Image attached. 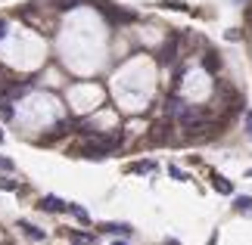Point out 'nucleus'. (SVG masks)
I'll return each mask as SVG.
<instances>
[{"label":"nucleus","mask_w":252,"mask_h":245,"mask_svg":"<svg viewBox=\"0 0 252 245\" xmlns=\"http://www.w3.org/2000/svg\"><path fill=\"white\" fill-rule=\"evenodd\" d=\"M103 230L106 233H122V236H125V233H131L128 223H103Z\"/></svg>","instance_id":"8"},{"label":"nucleus","mask_w":252,"mask_h":245,"mask_svg":"<svg viewBox=\"0 0 252 245\" xmlns=\"http://www.w3.org/2000/svg\"><path fill=\"white\" fill-rule=\"evenodd\" d=\"M19 230H22L28 239H34V242H41V239H44V230H37L34 223H28V220H19Z\"/></svg>","instance_id":"1"},{"label":"nucleus","mask_w":252,"mask_h":245,"mask_svg":"<svg viewBox=\"0 0 252 245\" xmlns=\"http://www.w3.org/2000/svg\"><path fill=\"white\" fill-rule=\"evenodd\" d=\"M65 208H69L78 220H84V223H87V211H84V208H78V205H65Z\"/></svg>","instance_id":"12"},{"label":"nucleus","mask_w":252,"mask_h":245,"mask_svg":"<svg viewBox=\"0 0 252 245\" xmlns=\"http://www.w3.org/2000/svg\"><path fill=\"white\" fill-rule=\"evenodd\" d=\"M212 186H215L218 192H224V195H230V183H227L224 177H218V174H215V177H212Z\"/></svg>","instance_id":"7"},{"label":"nucleus","mask_w":252,"mask_h":245,"mask_svg":"<svg viewBox=\"0 0 252 245\" xmlns=\"http://www.w3.org/2000/svg\"><path fill=\"white\" fill-rule=\"evenodd\" d=\"M3 31H6V22H3V19H0V37H3Z\"/></svg>","instance_id":"15"},{"label":"nucleus","mask_w":252,"mask_h":245,"mask_svg":"<svg viewBox=\"0 0 252 245\" xmlns=\"http://www.w3.org/2000/svg\"><path fill=\"white\" fill-rule=\"evenodd\" d=\"M115 245H125V242H115Z\"/></svg>","instance_id":"17"},{"label":"nucleus","mask_w":252,"mask_h":245,"mask_svg":"<svg viewBox=\"0 0 252 245\" xmlns=\"http://www.w3.org/2000/svg\"><path fill=\"white\" fill-rule=\"evenodd\" d=\"M0 168H3V171H13V162H9V159H3V155H0Z\"/></svg>","instance_id":"14"},{"label":"nucleus","mask_w":252,"mask_h":245,"mask_svg":"<svg viewBox=\"0 0 252 245\" xmlns=\"http://www.w3.org/2000/svg\"><path fill=\"white\" fill-rule=\"evenodd\" d=\"M0 190H16V180H6L3 177V180H0Z\"/></svg>","instance_id":"13"},{"label":"nucleus","mask_w":252,"mask_h":245,"mask_svg":"<svg viewBox=\"0 0 252 245\" xmlns=\"http://www.w3.org/2000/svg\"><path fill=\"white\" fill-rule=\"evenodd\" d=\"M0 143H3V131H0Z\"/></svg>","instance_id":"16"},{"label":"nucleus","mask_w":252,"mask_h":245,"mask_svg":"<svg viewBox=\"0 0 252 245\" xmlns=\"http://www.w3.org/2000/svg\"><path fill=\"white\" fill-rule=\"evenodd\" d=\"M84 245H87V242H84Z\"/></svg>","instance_id":"18"},{"label":"nucleus","mask_w":252,"mask_h":245,"mask_svg":"<svg viewBox=\"0 0 252 245\" xmlns=\"http://www.w3.org/2000/svg\"><path fill=\"white\" fill-rule=\"evenodd\" d=\"M41 208L44 211H65V202L56 199V195H44V199H41Z\"/></svg>","instance_id":"2"},{"label":"nucleus","mask_w":252,"mask_h":245,"mask_svg":"<svg viewBox=\"0 0 252 245\" xmlns=\"http://www.w3.org/2000/svg\"><path fill=\"white\" fill-rule=\"evenodd\" d=\"M168 136H171V124H156L153 127V140L156 143H165Z\"/></svg>","instance_id":"5"},{"label":"nucleus","mask_w":252,"mask_h":245,"mask_svg":"<svg viewBox=\"0 0 252 245\" xmlns=\"http://www.w3.org/2000/svg\"><path fill=\"white\" fill-rule=\"evenodd\" d=\"M237 211H252V195H243V199H237Z\"/></svg>","instance_id":"10"},{"label":"nucleus","mask_w":252,"mask_h":245,"mask_svg":"<svg viewBox=\"0 0 252 245\" xmlns=\"http://www.w3.org/2000/svg\"><path fill=\"white\" fill-rule=\"evenodd\" d=\"M0 115H3L6 121L13 118V103H9V100H0Z\"/></svg>","instance_id":"9"},{"label":"nucleus","mask_w":252,"mask_h":245,"mask_svg":"<svg viewBox=\"0 0 252 245\" xmlns=\"http://www.w3.org/2000/svg\"><path fill=\"white\" fill-rule=\"evenodd\" d=\"M184 109H187V103H184V100H178V96H171V100H168V106H165V112L171 115V118H178V115H181Z\"/></svg>","instance_id":"4"},{"label":"nucleus","mask_w":252,"mask_h":245,"mask_svg":"<svg viewBox=\"0 0 252 245\" xmlns=\"http://www.w3.org/2000/svg\"><path fill=\"white\" fill-rule=\"evenodd\" d=\"M174 56H178V37H171V41L162 47V56H159V59L162 62H174Z\"/></svg>","instance_id":"3"},{"label":"nucleus","mask_w":252,"mask_h":245,"mask_svg":"<svg viewBox=\"0 0 252 245\" xmlns=\"http://www.w3.org/2000/svg\"><path fill=\"white\" fill-rule=\"evenodd\" d=\"M156 164L153 162H137V164H131V171H137V174H143V171H153Z\"/></svg>","instance_id":"11"},{"label":"nucleus","mask_w":252,"mask_h":245,"mask_svg":"<svg viewBox=\"0 0 252 245\" xmlns=\"http://www.w3.org/2000/svg\"><path fill=\"white\" fill-rule=\"evenodd\" d=\"M202 65H206L209 72H218V68H221V59H218L215 53H206V59H202Z\"/></svg>","instance_id":"6"}]
</instances>
